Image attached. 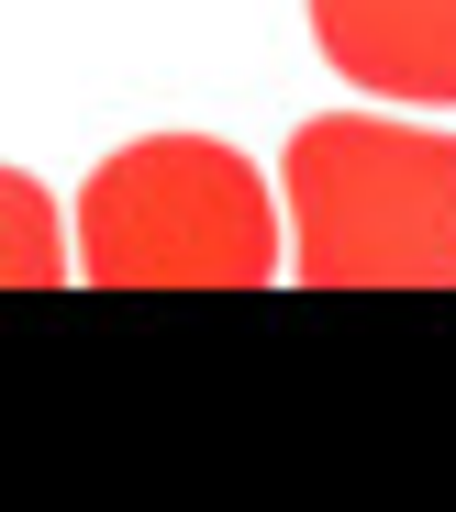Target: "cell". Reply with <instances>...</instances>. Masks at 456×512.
<instances>
[{
    "instance_id": "obj_4",
    "label": "cell",
    "mask_w": 456,
    "mask_h": 512,
    "mask_svg": "<svg viewBox=\"0 0 456 512\" xmlns=\"http://www.w3.org/2000/svg\"><path fill=\"white\" fill-rule=\"evenodd\" d=\"M56 279H67V223L23 167H0V290H56Z\"/></svg>"
},
{
    "instance_id": "obj_3",
    "label": "cell",
    "mask_w": 456,
    "mask_h": 512,
    "mask_svg": "<svg viewBox=\"0 0 456 512\" xmlns=\"http://www.w3.org/2000/svg\"><path fill=\"white\" fill-rule=\"evenodd\" d=\"M312 45L379 101L456 112V0H312Z\"/></svg>"
},
{
    "instance_id": "obj_2",
    "label": "cell",
    "mask_w": 456,
    "mask_h": 512,
    "mask_svg": "<svg viewBox=\"0 0 456 512\" xmlns=\"http://www.w3.org/2000/svg\"><path fill=\"white\" fill-rule=\"evenodd\" d=\"M290 279L301 290H456V134L312 112L290 134Z\"/></svg>"
},
{
    "instance_id": "obj_1",
    "label": "cell",
    "mask_w": 456,
    "mask_h": 512,
    "mask_svg": "<svg viewBox=\"0 0 456 512\" xmlns=\"http://www.w3.org/2000/svg\"><path fill=\"white\" fill-rule=\"evenodd\" d=\"M67 268L89 290H267L290 245L267 179L223 134H145L89 167Z\"/></svg>"
}]
</instances>
